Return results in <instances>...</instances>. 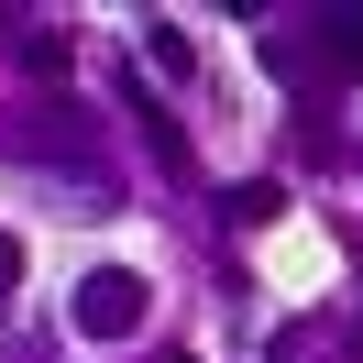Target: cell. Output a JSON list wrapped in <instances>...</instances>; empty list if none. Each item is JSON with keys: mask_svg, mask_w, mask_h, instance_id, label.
Wrapping results in <instances>:
<instances>
[{"mask_svg": "<svg viewBox=\"0 0 363 363\" xmlns=\"http://www.w3.org/2000/svg\"><path fill=\"white\" fill-rule=\"evenodd\" d=\"M23 286V242H11V231H0V297Z\"/></svg>", "mask_w": 363, "mask_h": 363, "instance_id": "obj_7", "label": "cell"}, {"mask_svg": "<svg viewBox=\"0 0 363 363\" xmlns=\"http://www.w3.org/2000/svg\"><path fill=\"white\" fill-rule=\"evenodd\" d=\"M121 111L143 121V155H155L165 177H187V133H177V121H165V111H155V99H143V89H121Z\"/></svg>", "mask_w": 363, "mask_h": 363, "instance_id": "obj_2", "label": "cell"}, {"mask_svg": "<svg viewBox=\"0 0 363 363\" xmlns=\"http://www.w3.org/2000/svg\"><path fill=\"white\" fill-rule=\"evenodd\" d=\"M352 363H363V330H352Z\"/></svg>", "mask_w": 363, "mask_h": 363, "instance_id": "obj_9", "label": "cell"}, {"mask_svg": "<svg viewBox=\"0 0 363 363\" xmlns=\"http://www.w3.org/2000/svg\"><path fill=\"white\" fill-rule=\"evenodd\" d=\"M165 363H199V352H165Z\"/></svg>", "mask_w": 363, "mask_h": 363, "instance_id": "obj_8", "label": "cell"}, {"mask_svg": "<svg viewBox=\"0 0 363 363\" xmlns=\"http://www.w3.org/2000/svg\"><path fill=\"white\" fill-rule=\"evenodd\" d=\"M143 55H155V67H165V77H187V67H199V45H187V33H177V23H143Z\"/></svg>", "mask_w": 363, "mask_h": 363, "instance_id": "obj_5", "label": "cell"}, {"mask_svg": "<svg viewBox=\"0 0 363 363\" xmlns=\"http://www.w3.org/2000/svg\"><path fill=\"white\" fill-rule=\"evenodd\" d=\"M23 67H33V77H67V33L33 23V33H23Z\"/></svg>", "mask_w": 363, "mask_h": 363, "instance_id": "obj_6", "label": "cell"}, {"mask_svg": "<svg viewBox=\"0 0 363 363\" xmlns=\"http://www.w3.org/2000/svg\"><path fill=\"white\" fill-rule=\"evenodd\" d=\"M308 55H319L330 77H363V11H330V23L308 33Z\"/></svg>", "mask_w": 363, "mask_h": 363, "instance_id": "obj_3", "label": "cell"}, {"mask_svg": "<svg viewBox=\"0 0 363 363\" xmlns=\"http://www.w3.org/2000/svg\"><path fill=\"white\" fill-rule=\"evenodd\" d=\"M143 308H155V286H143L133 264H89V275H77V297H67L77 341H133V330H143Z\"/></svg>", "mask_w": 363, "mask_h": 363, "instance_id": "obj_1", "label": "cell"}, {"mask_svg": "<svg viewBox=\"0 0 363 363\" xmlns=\"http://www.w3.org/2000/svg\"><path fill=\"white\" fill-rule=\"evenodd\" d=\"M275 209H286V187H275V177H242V187L220 199V220H231V231H264Z\"/></svg>", "mask_w": 363, "mask_h": 363, "instance_id": "obj_4", "label": "cell"}]
</instances>
